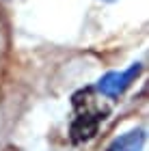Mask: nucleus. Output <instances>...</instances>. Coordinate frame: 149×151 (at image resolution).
I'll return each instance as SVG.
<instances>
[{
	"mask_svg": "<svg viewBox=\"0 0 149 151\" xmlns=\"http://www.w3.org/2000/svg\"><path fill=\"white\" fill-rule=\"evenodd\" d=\"M140 69H143V65L134 63V65H130L123 71H110V73H106L104 78L97 82V91L101 95H106V97H119V95L138 78Z\"/></svg>",
	"mask_w": 149,
	"mask_h": 151,
	"instance_id": "1",
	"label": "nucleus"
},
{
	"mask_svg": "<svg viewBox=\"0 0 149 151\" xmlns=\"http://www.w3.org/2000/svg\"><path fill=\"white\" fill-rule=\"evenodd\" d=\"M145 142V134L143 129H132V132L123 134L121 138L114 140V145L110 147V151H140Z\"/></svg>",
	"mask_w": 149,
	"mask_h": 151,
	"instance_id": "2",
	"label": "nucleus"
}]
</instances>
